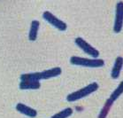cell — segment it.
<instances>
[{"label":"cell","instance_id":"obj_1","mask_svg":"<svg viewBox=\"0 0 123 118\" xmlns=\"http://www.w3.org/2000/svg\"><path fill=\"white\" fill-rule=\"evenodd\" d=\"M62 72V69L59 67H53L48 70L42 71V72H36V73H28V74H22L20 76V81H25V80H31V81L39 82L40 80H45L51 77H56L59 76Z\"/></svg>","mask_w":123,"mask_h":118},{"label":"cell","instance_id":"obj_2","mask_svg":"<svg viewBox=\"0 0 123 118\" xmlns=\"http://www.w3.org/2000/svg\"><path fill=\"white\" fill-rule=\"evenodd\" d=\"M123 93V81L120 83V84L117 86V88L115 89L112 92V94L110 95V97L107 98V100L105 101V103L104 105L103 108L101 109L99 115H98V118H106L108 114H109L110 110L112 108V105L115 101L117 100V98L120 97Z\"/></svg>","mask_w":123,"mask_h":118},{"label":"cell","instance_id":"obj_3","mask_svg":"<svg viewBox=\"0 0 123 118\" xmlns=\"http://www.w3.org/2000/svg\"><path fill=\"white\" fill-rule=\"evenodd\" d=\"M98 89V84L97 83H92V84H88L87 86L81 88L80 90L68 94L67 97V100L69 102H74V101L79 100L81 98H85L89 96L91 93L95 92Z\"/></svg>","mask_w":123,"mask_h":118},{"label":"cell","instance_id":"obj_4","mask_svg":"<svg viewBox=\"0 0 123 118\" xmlns=\"http://www.w3.org/2000/svg\"><path fill=\"white\" fill-rule=\"evenodd\" d=\"M70 63L75 66L87 67H101L105 65L104 59H86L82 57L73 56L70 59Z\"/></svg>","mask_w":123,"mask_h":118},{"label":"cell","instance_id":"obj_5","mask_svg":"<svg viewBox=\"0 0 123 118\" xmlns=\"http://www.w3.org/2000/svg\"><path fill=\"white\" fill-rule=\"evenodd\" d=\"M76 45L79 46L81 50L83 51L85 53L90 55V57H93L94 59H97L99 56V52L96 48H94L92 45H90L86 40H84L81 37H76L74 40Z\"/></svg>","mask_w":123,"mask_h":118},{"label":"cell","instance_id":"obj_6","mask_svg":"<svg viewBox=\"0 0 123 118\" xmlns=\"http://www.w3.org/2000/svg\"><path fill=\"white\" fill-rule=\"evenodd\" d=\"M43 17L47 22H49L50 24L55 27L57 29H59V31H65L67 30V23H65L64 21H62L61 20H59V18H57L54 14H52L50 12L45 11L43 13Z\"/></svg>","mask_w":123,"mask_h":118},{"label":"cell","instance_id":"obj_7","mask_svg":"<svg viewBox=\"0 0 123 118\" xmlns=\"http://www.w3.org/2000/svg\"><path fill=\"white\" fill-rule=\"evenodd\" d=\"M123 27V2L120 1L116 5V14L113 25V31L115 33H120Z\"/></svg>","mask_w":123,"mask_h":118},{"label":"cell","instance_id":"obj_8","mask_svg":"<svg viewBox=\"0 0 123 118\" xmlns=\"http://www.w3.org/2000/svg\"><path fill=\"white\" fill-rule=\"evenodd\" d=\"M16 110L18 112L21 113L24 115H27L28 117L34 118L37 115V111L34 109L32 107H28L27 105L23 104V103H18L16 105Z\"/></svg>","mask_w":123,"mask_h":118},{"label":"cell","instance_id":"obj_9","mask_svg":"<svg viewBox=\"0 0 123 118\" xmlns=\"http://www.w3.org/2000/svg\"><path fill=\"white\" fill-rule=\"evenodd\" d=\"M122 67H123V58L119 56L115 59L113 67L112 68V71H111V76H112V79L119 78Z\"/></svg>","mask_w":123,"mask_h":118},{"label":"cell","instance_id":"obj_10","mask_svg":"<svg viewBox=\"0 0 123 118\" xmlns=\"http://www.w3.org/2000/svg\"><path fill=\"white\" fill-rule=\"evenodd\" d=\"M40 85H41L40 82L25 80V81H20L19 86L21 90H37L40 88Z\"/></svg>","mask_w":123,"mask_h":118},{"label":"cell","instance_id":"obj_11","mask_svg":"<svg viewBox=\"0 0 123 118\" xmlns=\"http://www.w3.org/2000/svg\"><path fill=\"white\" fill-rule=\"evenodd\" d=\"M40 23L37 20H32L30 26V29H29V33H28V39L30 41H36L37 38V34L39 30Z\"/></svg>","mask_w":123,"mask_h":118},{"label":"cell","instance_id":"obj_12","mask_svg":"<svg viewBox=\"0 0 123 118\" xmlns=\"http://www.w3.org/2000/svg\"><path fill=\"white\" fill-rule=\"evenodd\" d=\"M72 114H73V109L71 107H67V108H65V109L61 110L59 113L52 115L50 118H67L69 117L70 115H72Z\"/></svg>","mask_w":123,"mask_h":118}]
</instances>
